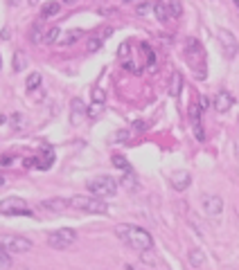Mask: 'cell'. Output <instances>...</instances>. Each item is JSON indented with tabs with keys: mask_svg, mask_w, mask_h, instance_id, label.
<instances>
[{
	"mask_svg": "<svg viewBox=\"0 0 239 270\" xmlns=\"http://www.w3.org/2000/svg\"><path fill=\"white\" fill-rule=\"evenodd\" d=\"M115 237L120 239L124 245H129V248H133V250H138V252L151 250V245H154V239H151V234H149L147 230L138 228V225H127V223L117 225V228H115Z\"/></svg>",
	"mask_w": 239,
	"mask_h": 270,
	"instance_id": "1",
	"label": "cell"
},
{
	"mask_svg": "<svg viewBox=\"0 0 239 270\" xmlns=\"http://www.w3.org/2000/svg\"><path fill=\"white\" fill-rule=\"evenodd\" d=\"M86 187L95 198H111L117 194V180L111 176H97V178L88 180Z\"/></svg>",
	"mask_w": 239,
	"mask_h": 270,
	"instance_id": "2",
	"label": "cell"
},
{
	"mask_svg": "<svg viewBox=\"0 0 239 270\" xmlns=\"http://www.w3.org/2000/svg\"><path fill=\"white\" fill-rule=\"evenodd\" d=\"M70 205L88 214H108V205L102 198H95V196H72Z\"/></svg>",
	"mask_w": 239,
	"mask_h": 270,
	"instance_id": "3",
	"label": "cell"
},
{
	"mask_svg": "<svg viewBox=\"0 0 239 270\" xmlns=\"http://www.w3.org/2000/svg\"><path fill=\"white\" fill-rule=\"evenodd\" d=\"M0 245L9 254H23V252H30V250H32L30 239L21 237V234H0Z\"/></svg>",
	"mask_w": 239,
	"mask_h": 270,
	"instance_id": "4",
	"label": "cell"
},
{
	"mask_svg": "<svg viewBox=\"0 0 239 270\" xmlns=\"http://www.w3.org/2000/svg\"><path fill=\"white\" fill-rule=\"evenodd\" d=\"M77 241V232L72 228H61V230H54V232L48 234V243L50 248L54 250H66Z\"/></svg>",
	"mask_w": 239,
	"mask_h": 270,
	"instance_id": "5",
	"label": "cell"
},
{
	"mask_svg": "<svg viewBox=\"0 0 239 270\" xmlns=\"http://www.w3.org/2000/svg\"><path fill=\"white\" fill-rule=\"evenodd\" d=\"M0 214L14 216V214H30V210H27V203L23 201V198L9 196V198H5V201H0Z\"/></svg>",
	"mask_w": 239,
	"mask_h": 270,
	"instance_id": "6",
	"label": "cell"
},
{
	"mask_svg": "<svg viewBox=\"0 0 239 270\" xmlns=\"http://www.w3.org/2000/svg\"><path fill=\"white\" fill-rule=\"evenodd\" d=\"M217 36H219V43H221V50H223V54L228 59H235L237 57V52H239V45H237V38L233 36V32H228V30H219L217 32Z\"/></svg>",
	"mask_w": 239,
	"mask_h": 270,
	"instance_id": "7",
	"label": "cell"
},
{
	"mask_svg": "<svg viewBox=\"0 0 239 270\" xmlns=\"http://www.w3.org/2000/svg\"><path fill=\"white\" fill-rule=\"evenodd\" d=\"M203 210H205L207 216H219V214L223 212V201H221V196L205 194V196H203Z\"/></svg>",
	"mask_w": 239,
	"mask_h": 270,
	"instance_id": "8",
	"label": "cell"
},
{
	"mask_svg": "<svg viewBox=\"0 0 239 270\" xmlns=\"http://www.w3.org/2000/svg\"><path fill=\"white\" fill-rule=\"evenodd\" d=\"M235 106V97L230 95L228 90H219L214 97V111L217 113H228Z\"/></svg>",
	"mask_w": 239,
	"mask_h": 270,
	"instance_id": "9",
	"label": "cell"
},
{
	"mask_svg": "<svg viewBox=\"0 0 239 270\" xmlns=\"http://www.w3.org/2000/svg\"><path fill=\"white\" fill-rule=\"evenodd\" d=\"M84 117H88V108L84 106V101L81 99H74L72 104H70V122L79 124Z\"/></svg>",
	"mask_w": 239,
	"mask_h": 270,
	"instance_id": "10",
	"label": "cell"
},
{
	"mask_svg": "<svg viewBox=\"0 0 239 270\" xmlns=\"http://www.w3.org/2000/svg\"><path fill=\"white\" fill-rule=\"evenodd\" d=\"M170 180H171V187H174L176 191L187 189V187H190V182H192V178H190V174H187V171H174Z\"/></svg>",
	"mask_w": 239,
	"mask_h": 270,
	"instance_id": "11",
	"label": "cell"
},
{
	"mask_svg": "<svg viewBox=\"0 0 239 270\" xmlns=\"http://www.w3.org/2000/svg\"><path fill=\"white\" fill-rule=\"evenodd\" d=\"M68 205H70V201H66V198H50V201L41 203L43 210H50V212H59V210H64Z\"/></svg>",
	"mask_w": 239,
	"mask_h": 270,
	"instance_id": "12",
	"label": "cell"
},
{
	"mask_svg": "<svg viewBox=\"0 0 239 270\" xmlns=\"http://www.w3.org/2000/svg\"><path fill=\"white\" fill-rule=\"evenodd\" d=\"M170 95L171 97H178L181 95V90H183V74L181 72H174L171 74V79H170Z\"/></svg>",
	"mask_w": 239,
	"mask_h": 270,
	"instance_id": "13",
	"label": "cell"
},
{
	"mask_svg": "<svg viewBox=\"0 0 239 270\" xmlns=\"http://www.w3.org/2000/svg\"><path fill=\"white\" fill-rule=\"evenodd\" d=\"M187 259H190V266H194V268H201V266L205 264V254H203V250L192 248L190 254H187Z\"/></svg>",
	"mask_w": 239,
	"mask_h": 270,
	"instance_id": "14",
	"label": "cell"
},
{
	"mask_svg": "<svg viewBox=\"0 0 239 270\" xmlns=\"http://www.w3.org/2000/svg\"><path fill=\"white\" fill-rule=\"evenodd\" d=\"M59 11H61L59 2H48V5H43V9H41V18H52V16H57Z\"/></svg>",
	"mask_w": 239,
	"mask_h": 270,
	"instance_id": "15",
	"label": "cell"
},
{
	"mask_svg": "<svg viewBox=\"0 0 239 270\" xmlns=\"http://www.w3.org/2000/svg\"><path fill=\"white\" fill-rule=\"evenodd\" d=\"M54 162V153L52 151H43V155H38L36 164H38V169H50V164Z\"/></svg>",
	"mask_w": 239,
	"mask_h": 270,
	"instance_id": "16",
	"label": "cell"
},
{
	"mask_svg": "<svg viewBox=\"0 0 239 270\" xmlns=\"http://www.w3.org/2000/svg\"><path fill=\"white\" fill-rule=\"evenodd\" d=\"M59 34H61V30H59V27H50L48 32H45L43 43H45V45H54V43L59 41Z\"/></svg>",
	"mask_w": 239,
	"mask_h": 270,
	"instance_id": "17",
	"label": "cell"
},
{
	"mask_svg": "<svg viewBox=\"0 0 239 270\" xmlns=\"http://www.w3.org/2000/svg\"><path fill=\"white\" fill-rule=\"evenodd\" d=\"M11 264H14V261H11V254L7 252V250L2 248V245H0V270L11 268Z\"/></svg>",
	"mask_w": 239,
	"mask_h": 270,
	"instance_id": "18",
	"label": "cell"
},
{
	"mask_svg": "<svg viewBox=\"0 0 239 270\" xmlns=\"http://www.w3.org/2000/svg\"><path fill=\"white\" fill-rule=\"evenodd\" d=\"M156 16H158V21H163V23H165L167 21V18H171L170 16V9H167V5H165V2H156Z\"/></svg>",
	"mask_w": 239,
	"mask_h": 270,
	"instance_id": "19",
	"label": "cell"
},
{
	"mask_svg": "<svg viewBox=\"0 0 239 270\" xmlns=\"http://www.w3.org/2000/svg\"><path fill=\"white\" fill-rule=\"evenodd\" d=\"M38 86H41V74H38V72H32L30 77H27V84H25L27 92H32V90L38 88Z\"/></svg>",
	"mask_w": 239,
	"mask_h": 270,
	"instance_id": "20",
	"label": "cell"
},
{
	"mask_svg": "<svg viewBox=\"0 0 239 270\" xmlns=\"http://www.w3.org/2000/svg\"><path fill=\"white\" fill-rule=\"evenodd\" d=\"M113 164H115L117 169H122L124 174H129V171H131V164H129L127 158H122V155H113Z\"/></svg>",
	"mask_w": 239,
	"mask_h": 270,
	"instance_id": "21",
	"label": "cell"
},
{
	"mask_svg": "<svg viewBox=\"0 0 239 270\" xmlns=\"http://www.w3.org/2000/svg\"><path fill=\"white\" fill-rule=\"evenodd\" d=\"M79 38H81V32L79 30H72V32H68L64 38H61V45H72V43L79 41Z\"/></svg>",
	"mask_w": 239,
	"mask_h": 270,
	"instance_id": "22",
	"label": "cell"
},
{
	"mask_svg": "<svg viewBox=\"0 0 239 270\" xmlns=\"http://www.w3.org/2000/svg\"><path fill=\"white\" fill-rule=\"evenodd\" d=\"M30 38H32V43H43V38H45L43 25H34V27H32V34H30Z\"/></svg>",
	"mask_w": 239,
	"mask_h": 270,
	"instance_id": "23",
	"label": "cell"
},
{
	"mask_svg": "<svg viewBox=\"0 0 239 270\" xmlns=\"http://www.w3.org/2000/svg\"><path fill=\"white\" fill-rule=\"evenodd\" d=\"M167 9H170V16L171 18H176V16H181V14H183L181 2H178V0H171L170 5H167Z\"/></svg>",
	"mask_w": 239,
	"mask_h": 270,
	"instance_id": "24",
	"label": "cell"
},
{
	"mask_svg": "<svg viewBox=\"0 0 239 270\" xmlns=\"http://www.w3.org/2000/svg\"><path fill=\"white\" fill-rule=\"evenodd\" d=\"M122 185H124V187H133V189L138 187V182H136V178H133V174H131V171H129V174L122 178Z\"/></svg>",
	"mask_w": 239,
	"mask_h": 270,
	"instance_id": "25",
	"label": "cell"
},
{
	"mask_svg": "<svg viewBox=\"0 0 239 270\" xmlns=\"http://www.w3.org/2000/svg\"><path fill=\"white\" fill-rule=\"evenodd\" d=\"M102 108H104V104H97V101H95V104L88 108V117H97L102 113Z\"/></svg>",
	"mask_w": 239,
	"mask_h": 270,
	"instance_id": "26",
	"label": "cell"
},
{
	"mask_svg": "<svg viewBox=\"0 0 239 270\" xmlns=\"http://www.w3.org/2000/svg\"><path fill=\"white\" fill-rule=\"evenodd\" d=\"M190 117L194 120V122H199V117H201V106L192 104V108H190Z\"/></svg>",
	"mask_w": 239,
	"mask_h": 270,
	"instance_id": "27",
	"label": "cell"
},
{
	"mask_svg": "<svg viewBox=\"0 0 239 270\" xmlns=\"http://www.w3.org/2000/svg\"><path fill=\"white\" fill-rule=\"evenodd\" d=\"M100 48H102V38H93V41L88 43V52H97Z\"/></svg>",
	"mask_w": 239,
	"mask_h": 270,
	"instance_id": "28",
	"label": "cell"
},
{
	"mask_svg": "<svg viewBox=\"0 0 239 270\" xmlns=\"http://www.w3.org/2000/svg\"><path fill=\"white\" fill-rule=\"evenodd\" d=\"M140 254H142V259H144V264H147V266L156 264V257H154V254H149V250H144V252H140Z\"/></svg>",
	"mask_w": 239,
	"mask_h": 270,
	"instance_id": "29",
	"label": "cell"
},
{
	"mask_svg": "<svg viewBox=\"0 0 239 270\" xmlns=\"http://www.w3.org/2000/svg\"><path fill=\"white\" fill-rule=\"evenodd\" d=\"M151 7H154L151 2H144V5H140L138 7V16H147L149 11H151Z\"/></svg>",
	"mask_w": 239,
	"mask_h": 270,
	"instance_id": "30",
	"label": "cell"
},
{
	"mask_svg": "<svg viewBox=\"0 0 239 270\" xmlns=\"http://www.w3.org/2000/svg\"><path fill=\"white\" fill-rule=\"evenodd\" d=\"M93 99H95L97 104H104V90H102V88H95V92H93Z\"/></svg>",
	"mask_w": 239,
	"mask_h": 270,
	"instance_id": "31",
	"label": "cell"
},
{
	"mask_svg": "<svg viewBox=\"0 0 239 270\" xmlns=\"http://www.w3.org/2000/svg\"><path fill=\"white\" fill-rule=\"evenodd\" d=\"M11 124H14V128H21L23 126V115H11Z\"/></svg>",
	"mask_w": 239,
	"mask_h": 270,
	"instance_id": "32",
	"label": "cell"
},
{
	"mask_svg": "<svg viewBox=\"0 0 239 270\" xmlns=\"http://www.w3.org/2000/svg\"><path fill=\"white\" fill-rule=\"evenodd\" d=\"M23 65H25V57H21V52H18V54H16V63H14V70L18 72Z\"/></svg>",
	"mask_w": 239,
	"mask_h": 270,
	"instance_id": "33",
	"label": "cell"
},
{
	"mask_svg": "<svg viewBox=\"0 0 239 270\" xmlns=\"http://www.w3.org/2000/svg\"><path fill=\"white\" fill-rule=\"evenodd\" d=\"M129 138V131H117L115 133V142H124Z\"/></svg>",
	"mask_w": 239,
	"mask_h": 270,
	"instance_id": "34",
	"label": "cell"
},
{
	"mask_svg": "<svg viewBox=\"0 0 239 270\" xmlns=\"http://www.w3.org/2000/svg\"><path fill=\"white\" fill-rule=\"evenodd\" d=\"M0 162H2V164H9V162H11V155H2V158H0Z\"/></svg>",
	"mask_w": 239,
	"mask_h": 270,
	"instance_id": "35",
	"label": "cell"
},
{
	"mask_svg": "<svg viewBox=\"0 0 239 270\" xmlns=\"http://www.w3.org/2000/svg\"><path fill=\"white\" fill-rule=\"evenodd\" d=\"M18 2H21V0H9V5H11V7H16Z\"/></svg>",
	"mask_w": 239,
	"mask_h": 270,
	"instance_id": "36",
	"label": "cell"
},
{
	"mask_svg": "<svg viewBox=\"0 0 239 270\" xmlns=\"http://www.w3.org/2000/svg\"><path fill=\"white\" fill-rule=\"evenodd\" d=\"M233 2H235V7H237V9H239V0H233Z\"/></svg>",
	"mask_w": 239,
	"mask_h": 270,
	"instance_id": "37",
	"label": "cell"
},
{
	"mask_svg": "<svg viewBox=\"0 0 239 270\" xmlns=\"http://www.w3.org/2000/svg\"><path fill=\"white\" fill-rule=\"evenodd\" d=\"M64 2H74V0H64Z\"/></svg>",
	"mask_w": 239,
	"mask_h": 270,
	"instance_id": "38",
	"label": "cell"
},
{
	"mask_svg": "<svg viewBox=\"0 0 239 270\" xmlns=\"http://www.w3.org/2000/svg\"><path fill=\"white\" fill-rule=\"evenodd\" d=\"M30 2H32V5H34V2H36V0H30Z\"/></svg>",
	"mask_w": 239,
	"mask_h": 270,
	"instance_id": "39",
	"label": "cell"
},
{
	"mask_svg": "<svg viewBox=\"0 0 239 270\" xmlns=\"http://www.w3.org/2000/svg\"><path fill=\"white\" fill-rule=\"evenodd\" d=\"M237 144H239V142H237ZM237 158H239V151H237Z\"/></svg>",
	"mask_w": 239,
	"mask_h": 270,
	"instance_id": "40",
	"label": "cell"
},
{
	"mask_svg": "<svg viewBox=\"0 0 239 270\" xmlns=\"http://www.w3.org/2000/svg\"><path fill=\"white\" fill-rule=\"evenodd\" d=\"M124 2H131V0H124Z\"/></svg>",
	"mask_w": 239,
	"mask_h": 270,
	"instance_id": "41",
	"label": "cell"
}]
</instances>
